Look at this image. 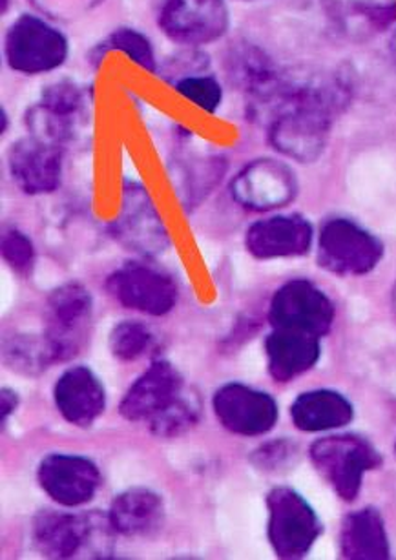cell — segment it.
<instances>
[{"label":"cell","mask_w":396,"mask_h":560,"mask_svg":"<svg viewBox=\"0 0 396 560\" xmlns=\"http://www.w3.org/2000/svg\"><path fill=\"white\" fill-rule=\"evenodd\" d=\"M349 101V83L336 75L289 79L265 117L272 149L296 163L318 161L327 149L336 117L346 110Z\"/></svg>","instance_id":"cell-1"},{"label":"cell","mask_w":396,"mask_h":560,"mask_svg":"<svg viewBox=\"0 0 396 560\" xmlns=\"http://www.w3.org/2000/svg\"><path fill=\"white\" fill-rule=\"evenodd\" d=\"M314 471L343 502H354L362 491L363 478L382 467V455L362 434L327 433L308 447Z\"/></svg>","instance_id":"cell-2"},{"label":"cell","mask_w":396,"mask_h":560,"mask_svg":"<svg viewBox=\"0 0 396 560\" xmlns=\"http://www.w3.org/2000/svg\"><path fill=\"white\" fill-rule=\"evenodd\" d=\"M384 254L380 237L349 218H330L316 237L319 267L340 278L371 275L382 264Z\"/></svg>","instance_id":"cell-3"},{"label":"cell","mask_w":396,"mask_h":560,"mask_svg":"<svg viewBox=\"0 0 396 560\" xmlns=\"http://www.w3.org/2000/svg\"><path fill=\"white\" fill-rule=\"evenodd\" d=\"M324 532L318 513L296 489L278 486L267 494V537L278 559H303Z\"/></svg>","instance_id":"cell-4"},{"label":"cell","mask_w":396,"mask_h":560,"mask_svg":"<svg viewBox=\"0 0 396 560\" xmlns=\"http://www.w3.org/2000/svg\"><path fill=\"white\" fill-rule=\"evenodd\" d=\"M70 45L65 34L39 15L24 13L8 28L4 57L13 72L43 75L61 68Z\"/></svg>","instance_id":"cell-5"},{"label":"cell","mask_w":396,"mask_h":560,"mask_svg":"<svg viewBox=\"0 0 396 560\" xmlns=\"http://www.w3.org/2000/svg\"><path fill=\"white\" fill-rule=\"evenodd\" d=\"M94 302L89 289L79 283H67L51 292L45 311L46 346L54 363L78 357L89 340Z\"/></svg>","instance_id":"cell-6"},{"label":"cell","mask_w":396,"mask_h":560,"mask_svg":"<svg viewBox=\"0 0 396 560\" xmlns=\"http://www.w3.org/2000/svg\"><path fill=\"white\" fill-rule=\"evenodd\" d=\"M154 15L161 32L187 48L220 40L231 24L225 0H154Z\"/></svg>","instance_id":"cell-7"},{"label":"cell","mask_w":396,"mask_h":560,"mask_svg":"<svg viewBox=\"0 0 396 560\" xmlns=\"http://www.w3.org/2000/svg\"><path fill=\"white\" fill-rule=\"evenodd\" d=\"M114 532L108 516L70 515L61 511H43L34 522V542L48 559H73L94 546L95 557H103L100 540Z\"/></svg>","instance_id":"cell-8"},{"label":"cell","mask_w":396,"mask_h":560,"mask_svg":"<svg viewBox=\"0 0 396 560\" xmlns=\"http://www.w3.org/2000/svg\"><path fill=\"white\" fill-rule=\"evenodd\" d=\"M335 303L313 281H287L270 300L272 329H289L324 338L335 324Z\"/></svg>","instance_id":"cell-9"},{"label":"cell","mask_w":396,"mask_h":560,"mask_svg":"<svg viewBox=\"0 0 396 560\" xmlns=\"http://www.w3.org/2000/svg\"><path fill=\"white\" fill-rule=\"evenodd\" d=\"M231 192L237 203L254 212L283 209L296 198V174L283 161L254 160L232 179Z\"/></svg>","instance_id":"cell-10"},{"label":"cell","mask_w":396,"mask_h":560,"mask_svg":"<svg viewBox=\"0 0 396 560\" xmlns=\"http://www.w3.org/2000/svg\"><path fill=\"white\" fill-rule=\"evenodd\" d=\"M106 287L123 307L149 316H163L176 307V281L149 264L132 261L123 265L108 278Z\"/></svg>","instance_id":"cell-11"},{"label":"cell","mask_w":396,"mask_h":560,"mask_svg":"<svg viewBox=\"0 0 396 560\" xmlns=\"http://www.w3.org/2000/svg\"><path fill=\"white\" fill-rule=\"evenodd\" d=\"M84 114L86 100L81 86L72 81H59L46 86L40 100L30 108L26 127L32 136L65 147L73 138Z\"/></svg>","instance_id":"cell-12"},{"label":"cell","mask_w":396,"mask_h":560,"mask_svg":"<svg viewBox=\"0 0 396 560\" xmlns=\"http://www.w3.org/2000/svg\"><path fill=\"white\" fill-rule=\"evenodd\" d=\"M212 407L223 428L240 436L270 433L280 418L278 404L269 393L237 382L218 389Z\"/></svg>","instance_id":"cell-13"},{"label":"cell","mask_w":396,"mask_h":560,"mask_svg":"<svg viewBox=\"0 0 396 560\" xmlns=\"http://www.w3.org/2000/svg\"><path fill=\"white\" fill-rule=\"evenodd\" d=\"M40 488L65 508H79L94 499L101 486V472L86 456L51 453L39 464Z\"/></svg>","instance_id":"cell-14"},{"label":"cell","mask_w":396,"mask_h":560,"mask_svg":"<svg viewBox=\"0 0 396 560\" xmlns=\"http://www.w3.org/2000/svg\"><path fill=\"white\" fill-rule=\"evenodd\" d=\"M62 149L32 133L19 139L8 155V168L15 185L28 196L56 192L62 179Z\"/></svg>","instance_id":"cell-15"},{"label":"cell","mask_w":396,"mask_h":560,"mask_svg":"<svg viewBox=\"0 0 396 560\" xmlns=\"http://www.w3.org/2000/svg\"><path fill=\"white\" fill-rule=\"evenodd\" d=\"M114 236L136 253L154 256L168 247V236L152 199L143 187L128 183L123 192L119 220L112 226Z\"/></svg>","instance_id":"cell-16"},{"label":"cell","mask_w":396,"mask_h":560,"mask_svg":"<svg viewBox=\"0 0 396 560\" xmlns=\"http://www.w3.org/2000/svg\"><path fill=\"white\" fill-rule=\"evenodd\" d=\"M316 236L307 218L276 214L259 220L248 229L245 245L258 259L300 258L311 253Z\"/></svg>","instance_id":"cell-17"},{"label":"cell","mask_w":396,"mask_h":560,"mask_svg":"<svg viewBox=\"0 0 396 560\" xmlns=\"http://www.w3.org/2000/svg\"><path fill=\"white\" fill-rule=\"evenodd\" d=\"M183 395V378L172 363L154 362L123 396L119 412L130 422L152 420Z\"/></svg>","instance_id":"cell-18"},{"label":"cell","mask_w":396,"mask_h":560,"mask_svg":"<svg viewBox=\"0 0 396 560\" xmlns=\"http://www.w3.org/2000/svg\"><path fill=\"white\" fill-rule=\"evenodd\" d=\"M322 338L298 330L272 329L265 340L267 369L276 382L289 384L316 368L322 357Z\"/></svg>","instance_id":"cell-19"},{"label":"cell","mask_w":396,"mask_h":560,"mask_svg":"<svg viewBox=\"0 0 396 560\" xmlns=\"http://www.w3.org/2000/svg\"><path fill=\"white\" fill-rule=\"evenodd\" d=\"M56 406L68 423L89 428L103 415L106 395L100 378L89 368L78 365L62 374L54 389Z\"/></svg>","instance_id":"cell-20"},{"label":"cell","mask_w":396,"mask_h":560,"mask_svg":"<svg viewBox=\"0 0 396 560\" xmlns=\"http://www.w3.org/2000/svg\"><path fill=\"white\" fill-rule=\"evenodd\" d=\"M338 551L347 560L391 559V538L384 516L365 505L343 516L338 535Z\"/></svg>","instance_id":"cell-21"},{"label":"cell","mask_w":396,"mask_h":560,"mask_svg":"<svg viewBox=\"0 0 396 560\" xmlns=\"http://www.w3.org/2000/svg\"><path fill=\"white\" fill-rule=\"evenodd\" d=\"M354 418V406L335 389L305 390L292 401L291 420L302 433H336Z\"/></svg>","instance_id":"cell-22"},{"label":"cell","mask_w":396,"mask_h":560,"mask_svg":"<svg viewBox=\"0 0 396 560\" xmlns=\"http://www.w3.org/2000/svg\"><path fill=\"white\" fill-rule=\"evenodd\" d=\"M108 521L123 537H150L163 526L165 505L152 489L130 488L112 502Z\"/></svg>","instance_id":"cell-23"},{"label":"cell","mask_w":396,"mask_h":560,"mask_svg":"<svg viewBox=\"0 0 396 560\" xmlns=\"http://www.w3.org/2000/svg\"><path fill=\"white\" fill-rule=\"evenodd\" d=\"M110 51H121L130 61L144 68L147 72H158L154 46H152L147 35L141 34L136 28H117L116 32H112L108 37L95 45L94 50L90 54V61L100 65L103 57L110 54Z\"/></svg>","instance_id":"cell-24"},{"label":"cell","mask_w":396,"mask_h":560,"mask_svg":"<svg viewBox=\"0 0 396 560\" xmlns=\"http://www.w3.org/2000/svg\"><path fill=\"white\" fill-rule=\"evenodd\" d=\"M154 346V335L139 322H121L110 335V351L121 362H136Z\"/></svg>","instance_id":"cell-25"},{"label":"cell","mask_w":396,"mask_h":560,"mask_svg":"<svg viewBox=\"0 0 396 560\" xmlns=\"http://www.w3.org/2000/svg\"><path fill=\"white\" fill-rule=\"evenodd\" d=\"M4 354H7L10 368L18 369L24 374L43 373L54 363L45 338H39V340L30 338V336L13 338L10 346L4 349Z\"/></svg>","instance_id":"cell-26"},{"label":"cell","mask_w":396,"mask_h":560,"mask_svg":"<svg viewBox=\"0 0 396 560\" xmlns=\"http://www.w3.org/2000/svg\"><path fill=\"white\" fill-rule=\"evenodd\" d=\"M223 174V165L218 158L210 160H196L193 165H185L182 168V190L185 196L183 203H193L203 198V194L210 192V188L220 182Z\"/></svg>","instance_id":"cell-27"},{"label":"cell","mask_w":396,"mask_h":560,"mask_svg":"<svg viewBox=\"0 0 396 560\" xmlns=\"http://www.w3.org/2000/svg\"><path fill=\"white\" fill-rule=\"evenodd\" d=\"M176 92L207 114H216L223 103V89L220 81L207 73H196V75L179 79L176 81Z\"/></svg>","instance_id":"cell-28"},{"label":"cell","mask_w":396,"mask_h":560,"mask_svg":"<svg viewBox=\"0 0 396 560\" xmlns=\"http://www.w3.org/2000/svg\"><path fill=\"white\" fill-rule=\"evenodd\" d=\"M196 422H198V407L182 395L171 407H166L165 411L150 420V431L155 436L174 439L177 434L185 433L187 429L196 425Z\"/></svg>","instance_id":"cell-29"},{"label":"cell","mask_w":396,"mask_h":560,"mask_svg":"<svg viewBox=\"0 0 396 560\" xmlns=\"http://www.w3.org/2000/svg\"><path fill=\"white\" fill-rule=\"evenodd\" d=\"M106 0H30V4L50 21L72 23L86 18Z\"/></svg>","instance_id":"cell-30"},{"label":"cell","mask_w":396,"mask_h":560,"mask_svg":"<svg viewBox=\"0 0 396 560\" xmlns=\"http://www.w3.org/2000/svg\"><path fill=\"white\" fill-rule=\"evenodd\" d=\"M2 258L10 269L15 270L19 275L28 276L35 264L34 243L30 242V237L24 232L15 231V229L4 232Z\"/></svg>","instance_id":"cell-31"},{"label":"cell","mask_w":396,"mask_h":560,"mask_svg":"<svg viewBox=\"0 0 396 560\" xmlns=\"http://www.w3.org/2000/svg\"><path fill=\"white\" fill-rule=\"evenodd\" d=\"M296 455V447L287 440H276L269 444L261 445L259 450L254 451V466L264 471H276L287 462H291L292 456Z\"/></svg>","instance_id":"cell-32"},{"label":"cell","mask_w":396,"mask_h":560,"mask_svg":"<svg viewBox=\"0 0 396 560\" xmlns=\"http://www.w3.org/2000/svg\"><path fill=\"white\" fill-rule=\"evenodd\" d=\"M19 396L15 390L2 389V422H7L8 417L13 415V411L18 409Z\"/></svg>","instance_id":"cell-33"},{"label":"cell","mask_w":396,"mask_h":560,"mask_svg":"<svg viewBox=\"0 0 396 560\" xmlns=\"http://www.w3.org/2000/svg\"><path fill=\"white\" fill-rule=\"evenodd\" d=\"M7 112L2 110V133L7 132Z\"/></svg>","instance_id":"cell-34"},{"label":"cell","mask_w":396,"mask_h":560,"mask_svg":"<svg viewBox=\"0 0 396 560\" xmlns=\"http://www.w3.org/2000/svg\"><path fill=\"white\" fill-rule=\"evenodd\" d=\"M8 2H10V0H2V12H7V10H8Z\"/></svg>","instance_id":"cell-35"},{"label":"cell","mask_w":396,"mask_h":560,"mask_svg":"<svg viewBox=\"0 0 396 560\" xmlns=\"http://www.w3.org/2000/svg\"><path fill=\"white\" fill-rule=\"evenodd\" d=\"M395 455H396V442H395Z\"/></svg>","instance_id":"cell-36"},{"label":"cell","mask_w":396,"mask_h":560,"mask_svg":"<svg viewBox=\"0 0 396 560\" xmlns=\"http://www.w3.org/2000/svg\"><path fill=\"white\" fill-rule=\"evenodd\" d=\"M247 2H254V0H247Z\"/></svg>","instance_id":"cell-37"}]
</instances>
